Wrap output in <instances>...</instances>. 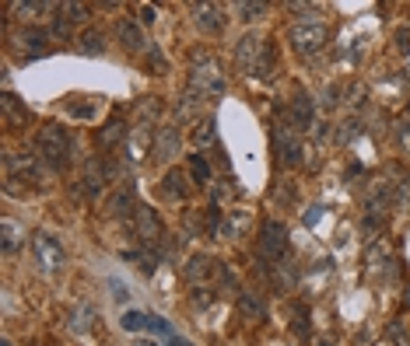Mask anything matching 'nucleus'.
Returning <instances> with one entry per match:
<instances>
[{
	"label": "nucleus",
	"instance_id": "1",
	"mask_svg": "<svg viewBox=\"0 0 410 346\" xmlns=\"http://www.w3.org/2000/svg\"><path fill=\"white\" fill-rule=\"evenodd\" d=\"M235 67L245 70V74H256V77L270 81L274 77V42L263 39L260 32H245L235 42Z\"/></svg>",
	"mask_w": 410,
	"mask_h": 346
},
{
	"label": "nucleus",
	"instance_id": "2",
	"mask_svg": "<svg viewBox=\"0 0 410 346\" xmlns=\"http://www.w3.org/2000/svg\"><path fill=\"white\" fill-rule=\"evenodd\" d=\"M189 91L200 102H214L225 95V74L218 67V60L207 49H193L189 52Z\"/></svg>",
	"mask_w": 410,
	"mask_h": 346
},
{
	"label": "nucleus",
	"instance_id": "3",
	"mask_svg": "<svg viewBox=\"0 0 410 346\" xmlns=\"http://www.w3.org/2000/svg\"><path fill=\"white\" fill-rule=\"evenodd\" d=\"M35 147L53 171H67L74 161V140H71L67 126H60V123H46L35 137Z\"/></svg>",
	"mask_w": 410,
	"mask_h": 346
},
{
	"label": "nucleus",
	"instance_id": "4",
	"mask_svg": "<svg viewBox=\"0 0 410 346\" xmlns=\"http://www.w3.org/2000/svg\"><path fill=\"white\" fill-rule=\"evenodd\" d=\"M130 231H133V238L144 245V249H158L169 235H165V224L158 217V210H151V206H137L133 217H130Z\"/></svg>",
	"mask_w": 410,
	"mask_h": 346
},
{
	"label": "nucleus",
	"instance_id": "5",
	"mask_svg": "<svg viewBox=\"0 0 410 346\" xmlns=\"http://www.w3.org/2000/svg\"><path fill=\"white\" fill-rule=\"evenodd\" d=\"M288 42H291V49L298 56H316L330 42V28L323 21H298V25H291Z\"/></svg>",
	"mask_w": 410,
	"mask_h": 346
},
{
	"label": "nucleus",
	"instance_id": "6",
	"mask_svg": "<svg viewBox=\"0 0 410 346\" xmlns=\"http://www.w3.org/2000/svg\"><path fill=\"white\" fill-rule=\"evenodd\" d=\"M32 252H35V262H39L42 273H60L64 262H67V252H64L60 238L49 235V231H39L32 238Z\"/></svg>",
	"mask_w": 410,
	"mask_h": 346
},
{
	"label": "nucleus",
	"instance_id": "7",
	"mask_svg": "<svg viewBox=\"0 0 410 346\" xmlns=\"http://www.w3.org/2000/svg\"><path fill=\"white\" fill-rule=\"evenodd\" d=\"M288 227L277 220V217H270V220H263L260 224V256L263 259H270V262H277V259H284L288 256Z\"/></svg>",
	"mask_w": 410,
	"mask_h": 346
},
{
	"label": "nucleus",
	"instance_id": "8",
	"mask_svg": "<svg viewBox=\"0 0 410 346\" xmlns=\"http://www.w3.org/2000/svg\"><path fill=\"white\" fill-rule=\"evenodd\" d=\"M81 171H84V179H81V182H84V186H81V193H84V196H98L102 189H106V182L116 175L113 161H109V157H98V154H95V157H88V161L81 164Z\"/></svg>",
	"mask_w": 410,
	"mask_h": 346
},
{
	"label": "nucleus",
	"instance_id": "9",
	"mask_svg": "<svg viewBox=\"0 0 410 346\" xmlns=\"http://www.w3.org/2000/svg\"><path fill=\"white\" fill-rule=\"evenodd\" d=\"M281 115H284V126L295 130V133L316 126V123H313V115H316V102H313V95H309V91H298V95L291 98V105H288Z\"/></svg>",
	"mask_w": 410,
	"mask_h": 346
},
{
	"label": "nucleus",
	"instance_id": "10",
	"mask_svg": "<svg viewBox=\"0 0 410 346\" xmlns=\"http://www.w3.org/2000/svg\"><path fill=\"white\" fill-rule=\"evenodd\" d=\"M274 151H277V161H281L284 168H298V164L305 161V144H301V137H298L295 130H288V126H277V130H274Z\"/></svg>",
	"mask_w": 410,
	"mask_h": 346
},
{
	"label": "nucleus",
	"instance_id": "11",
	"mask_svg": "<svg viewBox=\"0 0 410 346\" xmlns=\"http://www.w3.org/2000/svg\"><path fill=\"white\" fill-rule=\"evenodd\" d=\"M189 193H193L189 171H183V168H169V171H165V179H162V186H158V196L169 200V203H183V200H189Z\"/></svg>",
	"mask_w": 410,
	"mask_h": 346
},
{
	"label": "nucleus",
	"instance_id": "12",
	"mask_svg": "<svg viewBox=\"0 0 410 346\" xmlns=\"http://www.w3.org/2000/svg\"><path fill=\"white\" fill-rule=\"evenodd\" d=\"M137 206H140V203H137L133 186H116V189L106 196V213H109V217H116V220H130Z\"/></svg>",
	"mask_w": 410,
	"mask_h": 346
},
{
	"label": "nucleus",
	"instance_id": "13",
	"mask_svg": "<svg viewBox=\"0 0 410 346\" xmlns=\"http://www.w3.org/2000/svg\"><path fill=\"white\" fill-rule=\"evenodd\" d=\"M49 42H53V35H49V28H21L18 35H15V49L21 52V56H42L46 49H49Z\"/></svg>",
	"mask_w": 410,
	"mask_h": 346
},
{
	"label": "nucleus",
	"instance_id": "14",
	"mask_svg": "<svg viewBox=\"0 0 410 346\" xmlns=\"http://www.w3.org/2000/svg\"><path fill=\"white\" fill-rule=\"evenodd\" d=\"M4 171H8V179H28V182H39L42 179V168L32 154H4Z\"/></svg>",
	"mask_w": 410,
	"mask_h": 346
},
{
	"label": "nucleus",
	"instance_id": "15",
	"mask_svg": "<svg viewBox=\"0 0 410 346\" xmlns=\"http://www.w3.org/2000/svg\"><path fill=\"white\" fill-rule=\"evenodd\" d=\"M189 11H193V21H196L200 32H207V35H221L225 32V15H221L218 4H193Z\"/></svg>",
	"mask_w": 410,
	"mask_h": 346
},
{
	"label": "nucleus",
	"instance_id": "16",
	"mask_svg": "<svg viewBox=\"0 0 410 346\" xmlns=\"http://www.w3.org/2000/svg\"><path fill=\"white\" fill-rule=\"evenodd\" d=\"M147 154H155V130H151L147 123H140L137 133L127 137V157L130 161H144Z\"/></svg>",
	"mask_w": 410,
	"mask_h": 346
},
{
	"label": "nucleus",
	"instance_id": "17",
	"mask_svg": "<svg viewBox=\"0 0 410 346\" xmlns=\"http://www.w3.org/2000/svg\"><path fill=\"white\" fill-rule=\"evenodd\" d=\"M116 42H120L127 52L147 49V39H144V28L137 25V18H123V21L116 25Z\"/></svg>",
	"mask_w": 410,
	"mask_h": 346
},
{
	"label": "nucleus",
	"instance_id": "18",
	"mask_svg": "<svg viewBox=\"0 0 410 346\" xmlns=\"http://www.w3.org/2000/svg\"><path fill=\"white\" fill-rule=\"evenodd\" d=\"M179 147H183L179 126H162V130H155V157H158V161H172V157L179 154Z\"/></svg>",
	"mask_w": 410,
	"mask_h": 346
},
{
	"label": "nucleus",
	"instance_id": "19",
	"mask_svg": "<svg viewBox=\"0 0 410 346\" xmlns=\"http://www.w3.org/2000/svg\"><path fill=\"white\" fill-rule=\"evenodd\" d=\"M214 266H221V262H214L211 256H203V252H193V256L186 259V266H183V276H186V280H193V283L200 287L203 280H211V276L218 273Z\"/></svg>",
	"mask_w": 410,
	"mask_h": 346
},
{
	"label": "nucleus",
	"instance_id": "20",
	"mask_svg": "<svg viewBox=\"0 0 410 346\" xmlns=\"http://www.w3.org/2000/svg\"><path fill=\"white\" fill-rule=\"evenodd\" d=\"M127 137H130L127 126H123L120 119H109L106 126H98V130H95V147H98V151H113V147H120Z\"/></svg>",
	"mask_w": 410,
	"mask_h": 346
},
{
	"label": "nucleus",
	"instance_id": "21",
	"mask_svg": "<svg viewBox=\"0 0 410 346\" xmlns=\"http://www.w3.org/2000/svg\"><path fill=\"white\" fill-rule=\"evenodd\" d=\"M0 108H4V119H8L11 130H18V126L28 123V108H25V102H18V95L8 91L4 98H0Z\"/></svg>",
	"mask_w": 410,
	"mask_h": 346
},
{
	"label": "nucleus",
	"instance_id": "22",
	"mask_svg": "<svg viewBox=\"0 0 410 346\" xmlns=\"http://www.w3.org/2000/svg\"><path fill=\"white\" fill-rule=\"evenodd\" d=\"M239 311L252 322H263L267 318V301L256 294V291H239Z\"/></svg>",
	"mask_w": 410,
	"mask_h": 346
},
{
	"label": "nucleus",
	"instance_id": "23",
	"mask_svg": "<svg viewBox=\"0 0 410 346\" xmlns=\"http://www.w3.org/2000/svg\"><path fill=\"white\" fill-rule=\"evenodd\" d=\"M218 123H214V115H200V119L193 123V144L196 147H211L214 140H218V130H214Z\"/></svg>",
	"mask_w": 410,
	"mask_h": 346
},
{
	"label": "nucleus",
	"instance_id": "24",
	"mask_svg": "<svg viewBox=\"0 0 410 346\" xmlns=\"http://www.w3.org/2000/svg\"><path fill=\"white\" fill-rule=\"evenodd\" d=\"M77 49L84 56H102L106 52V32H98V28H84L81 39H77Z\"/></svg>",
	"mask_w": 410,
	"mask_h": 346
},
{
	"label": "nucleus",
	"instance_id": "25",
	"mask_svg": "<svg viewBox=\"0 0 410 346\" xmlns=\"http://www.w3.org/2000/svg\"><path fill=\"white\" fill-rule=\"evenodd\" d=\"M0 238H4V252H15L21 245V238H25V227L18 220L4 217V220H0Z\"/></svg>",
	"mask_w": 410,
	"mask_h": 346
},
{
	"label": "nucleus",
	"instance_id": "26",
	"mask_svg": "<svg viewBox=\"0 0 410 346\" xmlns=\"http://www.w3.org/2000/svg\"><path fill=\"white\" fill-rule=\"evenodd\" d=\"M186 164H189V179H196V186H207L211 182V164H207V157H203L200 151L186 154Z\"/></svg>",
	"mask_w": 410,
	"mask_h": 346
},
{
	"label": "nucleus",
	"instance_id": "27",
	"mask_svg": "<svg viewBox=\"0 0 410 346\" xmlns=\"http://www.w3.org/2000/svg\"><path fill=\"white\" fill-rule=\"evenodd\" d=\"M249 227H252L249 210H228V238H245Z\"/></svg>",
	"mask_w": 410,
	"mask_h": 346
},
{
	"label": "nucleus",
	"instance_id": "28",
	"mask_svg": "<svg viewBox=\"0 0 410 346\" xmlns=\"http://www.w3.org/2000/svg\"><path fill=\"white\" fill-rule=\"evenodd\" d=\"M57 8H60L57 18H60L64 25H81V21H88V11H91L88 4H57Z\"/></svg>",
	"mask_w": 410,
	"mask_h": 346
},
{
	"label": "nucleus",
	"instance_id": "29",
	"mask_svg": "<svg viewBox=\"0 0 410 346\" xmlns=\"http://www.w3.org/2000/svg\"><path fill=\"white\" fill-rule=\"evenodd\" d=\"M91 322H95V311H91L88 305H81V308L71 311V332L84 336V332H91Z\"/></svg>",
	"mask_w": 410,
	"mask_h": 346
},
{
	"label": "nucleus",
	"instance_id": "30",
	"mask_svg": "<svg viewBox=\"0 0 410 346\" xmlns=\"http://www.w3.org/2000/svg\"><path fill=\"white\" fill-rule=\"evenodd\" d=\"M11 11H15L21 21H25V18L32 21V18H39L35 11H57V8H53V4H35V0H21V4H11Z\"/></svg>",
	"mask_w": 410,
	"mask_h": 346
},
{
	"label": "nucleus",
	"instance_id": "31",
	"mask_svg": "<svg viewBox=\"0 0 410 346\" xmlns=\"http://www.w3.org/2000/svg\"><path fill=\"white\" fill-rule=\"evenodd\" d=\"M147 325H151V318L140 315V311H127V315H123V329H127V332H144Z\"/></svg>",
	"mask_w": 410,
	"mask_h": 346
},
{
	"label": "nucleus",
	"instance_id": "32",
	"mask_svg": "<svg viewBox=\"0 0 410 346\" xmlns=\"http://www.w3.org/2000/svg\"><path fill=\"white\" fill-rule=\"evenodd\" d=\"M189 305L200 311V308H207V305H214V294L207 291V287H193V294H189Z\"/></svg>",
	"mask_w": 410,
	"mask_h": 346
},
{
	"label": "nucleus",
	"instance_id": "33",
	"mask_svg": "<svg viewBox=\"0 0 410 346\" xmlns=\"http://www.w3.org/2000/svg\"><path fill=\"white\" fill-rule=\"evenodd\" d=\"M291 329H295L298 339H309V311L301 315V305L295 308V322H291Z\"/></svg>",
	"mask_w": 410,
	"mask_h": 346
},
{
	"label": "nucleus",
	"instance_id": "34",
	"mask_svg": "<svg viewBox=\"0 0 410 346\" xmlns=\"http://www.w3.org/2000/svg\"><path fill=\"white\" fill-rule=\"evenodd\" d=\"M133 108H137V112L144 115V119H151V115H158V108H162V102H158L155 95H147V98H144L140 105H133Z\"/></svg>",
	"mask_w": 410,
	"mask_h": 346
},
{
	"label": "nucleus",
	"instance_id": "35",
	"mask_svg": "<svg viewBox=\"0 0 410 346\" xmlns=\"http://www.w3.org/2000/svg\"><path fill=\"white\" fill-rule=\"evenodd\" d=\"M396 144H400V151H403V154H410V119L396 123Z\"/></svg>",
	"mask_w": 410,
	"mask_h": 346
},
{
	"label": "nucleus",
	"instance_id": "36",
	"mask_svg": "<svg viewBox=\"0 0 410 346\" xmlns=\"http://www.w3.org/2000/svg\"><path fill=\"white\" fill-rule=\"evenodd\" d=\"M165 70H169V60L162 56L158 46H151V74H165Z\"/></svg>",
	"mask_w": 410,
	"mask_h": 346
},
{
	"label": "nucleus",
	"instance_id": "37",
	"mask_svg": "<svg viewBox=\"0 0 410 346\" xmlns=\"http://www.w3.org/2000/svg\"><path fill=\"white\" fill-rule=\"evenodd\" d=\"M267 11V4H239V18L242 21H252V18H260Z\"/></svg>",
	"mask_w": 410,
	"mask_h": 346
},
{
	"label": "nucleus",
	"instance_id": "38",
	"mask_svg": "<svg viewBox=\"0 0 410 346\" xmlns=\"http://www.w3.org/2000/svg\"><path fill=\"white\" fill-rule=\"evenodd\" d=\"M354 133H357V123H354V119H347V123H340V130L333 133V140H337V144H347Z\"/></svg>",
	"mask_w": 410,
	"mask_h": 346
},
{
	"label": "nucleus",
	"instance_id": "39",
	"mask_svg": "<svg viewBox=\"0 0 410 346\" xmlns=\"http://www.w3.org/2000/svg\"><path fill=\"white\" fill-rule=\"evenodd\" d=\"M67 108H71L74 115H84V119H91V115H95V105H91V102H71Z\"/></svg>",
	"mask_w": 410,
	"mask_h": 346
},
{
	"label": "nucleus",
	"instance_id": "40",
	"mask_svg": "<svg viewBox=\"0 0 410 346\" xmlns=\"http://www.w3.org/2000/svg\"><path fill=\"white\" fill-rule=\"evenodd\" d=\"M228 200H232V189H228V186H214V189H211V206L228 203Z\"/></svg>",
	"mask_w": 410,
	"mask_h": 346
},
{
	"label": "nucleus",
	"instance_id": "41",
	"mask_svg": "<svg viewBox=\"0 0 410 346\" xmlns=\"http://www.w3.org/2000/svg\"><path fill=\"white\" fill-rule=\"evenodd\" d=\"M137 15H140V25H155V18H158V11L151 8V4H140Z\"/></svg>",
	"mask_w": 410,
	"mask_h": 346
},
{
	"label": "nucleus",
	"instance_id": "42",
	"mask_svg": "<svg viewBox=\"0 0 410 346\" xmlns=\"http://www.w3.org/2000/svg\"><path fill=\"white\" fill-rule=\"evenodd\" d=\"M396 49L410 52V28H396Z\"/></svg>",
	"mask_w": 410,
	"mask_h": 346
},
{
	"label": "nucleus",
	"instance_id": "43",
	"mask_svg": "<svg viewBox=\"0 0 410 346\" xmlns=\"http://www.w3.org/2000/svg\"><path fill=\"white\" fill-rule=\"evenodd\" d=\"M147 329H155V332H162V336H172V325L165 322V318H158V315H151V325Z\"/></svg>",
	"mask_w": 410,
	"mask_h": 346
},
{
	"label": "nucleus",
	"instance_id": "44",
	"mask_svg": "<svg viewBox=\"0 0 410 346\" xmlns=\"http://www.w3.org/2000/svg\"><path fill=\"white\" fill-rule=\"evenodd\" d=\"M109 287H113V298H116V301H127V298H130V294H127V287H123L120 280H109Z\"/></svg>",
	"mask_w": 410,
	"mask_h": 346
},
{
	"label": "nucleus",
	"instance_id": "45",
	"mask_svg": "<svg viewBox=\"0 0 410 346\" xmlns=\"http://www.w3.org/2000/svg\"><path fill=\"white\" fill-rule=\"evenodd\" d=\"M396 200H400L403 206L410 203V182H403V186H400V196H396Z\"/></svg>",
	"mask_w": 410,
	"mask_h": 346
},
{
	"label": "nucleus",
	"instance_id": "46",
	"mask_svg": "<svg viewBox=\"0 0 410 346\" xmlns=\"http://www.w3.org/2000/svg\"><path fill=\"white\" fill-rule=\"evenodd\" d=\"M407 308H410V283H407Z\"/></svg>",
	"mask_w": 410,
	"mask_h": 346
},
{
	"label": "nucleus",
	"instance_id": "47",
	"mask_svg": "<svg viewBox=\"0 0 410 346\" xmlns=\"http://www.w3.org/2000/svg\"><path fill=\"white\" fill-rule=\"evenodd\" d=\"M137 346H155V343H147V339H140V343H137Z\"/></svg>",
	"mask_w": 410,
	"mask_h": 346
},
{
	"label": "nucleus",
	"instance_id": "48",
	"mask_svg": "<svg viewBox=\"0 0 410 346\" xmlns=\"http://www.w3.org/2000/svg\"><path fill=\"white\" fill-rule=\"evenodd\" d=\"M407 119H410V102H407Z\"/></svg>",
	"mask_w": 410,
	"mask_h": 346
},
{
	"label": "nucleus",
	"instance_id": "49",
	"mask_svg": "<svg viewBox=\"0 0 410 346\" xmlns=\"http://www.w3.org/2000/svg\"><path fill=\"white\" fill-rule=\"evenodd\" d=\"M4 346H15V343H11V339H4Z\"/></svg>",
	"mask_w": 410,
	"mask_h": 346
}]
</instances>
